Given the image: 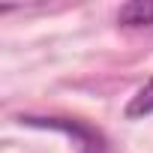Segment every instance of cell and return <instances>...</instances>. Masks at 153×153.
<instances>
[{
    "label": "cell",
    "instance_id": "cell-2",
    "mask_svg": "<svg viewBox=\"0 0 153 153\" xmlns=\"http://www.w3.org/2000/svg\"><path fill=\"white\" fill-rule=\"evenodd\" d=\"M150 111H153V78L138 90V96L129 102L126 114H129V117H138V114H150Z\"/></svg>",
    "mask_w": 153,
    "mask_h": 153
},
{
    "label": "cell",
    "instance_id": "cell-1",
    "mask_svg": "<svg viewBox=\"0 0 153 153\" xmlns=\"http://www.w3.org/2000/svg\"><path fill=\"white\" fill-rule=\"evenodd\" d=\"M126 27H144V24H153V3L150 0H138V3H126L117 15Z\"/></svg>",
    "mask_w": 153,
    "mask_h": 153
}]
</instances>
